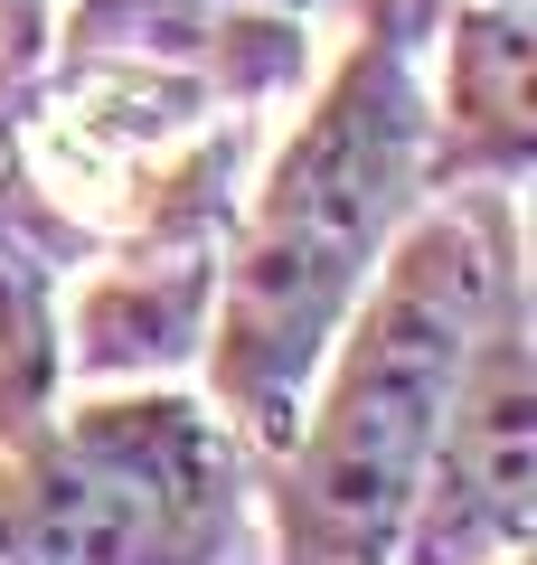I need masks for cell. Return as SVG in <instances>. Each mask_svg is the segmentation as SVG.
<instances>
[{
    "label": "cell",
    "mask_w": 537,
    "mask_h": 565,
    "mask_svg": "<svg viewBox=\"0 0 537 565\" xmlns=\"http://www.w3.org/2000/svg\"><path fill=\"white\" fill-rule=\"evenodd\" d=\"M415 29L397 0L368 10V39L339 57L330 95L312 104L283 161L264 170L236 236V274L218 302V396L245 444L283 452L302 434L312 367L330 359L349 302L424 199V95Z\"/></svg>",
    "instance_id": "obj_1"
},
{
    "label": "cell",
    "mask_w": 537,
    "mask_h": 565,
    "mask_svg": "<svg viewBox=\"0 0 537 565\" xmlns=\"http://www.w3.org/2000/svg\"><path fill=\"white\" fill-rule=\"evenodd\" d=\"M518 282L509 199H481L472 217H424L397 245L378 292H358L339 321L330 386L312 405V434L283 444V565H387L415 509L424 452L443 434L472 340L491 302Z\"/></svg>",
    "instance_id": "obj_2"
},
{
    "label": "cell",
    "mask_w": 537,
    "mask_h": 565,
    "mask_svg": "<svg viewBox=\"0 0 537 565\" xmlns=\"http://www.w3.org/2000/svg\"><path fill=\"white\" fill-rule=\"evenodd\" d=\"M236 519V452L170 396L95 405L66 434H29L0 500V546L29 565H208Z\"/></svg>",
    "instance_id": "obj_3"
},
{
    "label": "cell",
    "mask_w": 537,
    "mask_h": 565,
    "mask_svg": "<svg viewBox=\"0 0 537 565\" xmlns=\"http://www.w3.org/2000/svg\"><path fill=\"white\" fill-rule=\"evenodd\" d=\"M528 527H537V367H528V302L509 282L472 340L453 405H443V434L424 452L397 556L499 565V556H528Z\"/></svg>",
    "instance_id": "obj_4"
},
{
    "label": "cell",
    "mask_w": 537,
    "mask_h": 565,
    "mask_svg": "<svg viewBox=\"0 0 537 565\" xmlns=\"http://www.w3.org/2000/svg\"><path fill=\"white\" fill-rule=\"evenodd\" d=\"M236 161H245V122L227 141H208L151 207V236L95 282L85 302V367L123 377V367H170L199 349V311L227 255V217H236Z\"/></svg>",
    "instance_id": "obj_5"
},
{
    "label": "cell",
    "mask_w": 537,
    "mask_h": 565,
    "mask_svg": "<svg viewBox=\"0 0 537 565\" xmlns=\"http://www.w3.org/2000/svg\"><path fill=\"white\" fill-rule=\"evenodd\" d=\"M528 39H537V10H528V0H453V95H443V151L424 161L434 180L509 189L518 170H528V151H537Z\"/></svg>",
    "instance_id": "obj_6"
},
{
    "label": "cell",
    "mask_w": 537,
    "mask_h": 565,
    "mask_svg": "<svg viewBox=\"0 0 537 565\" xmlns=\"http://www.w3.org/2000/svg\"><path fill=\"white\" fill-rule=\"evenodd\" d=\"M85 255V236L0 161V434L29 444L48 424V396H57V264Z\"/></svg>",
    "instance_id": "obj_7"
},
{
    "label": "cell",
    "mask_w": 537,
    "mask_h": 565,
    "mask_svg": "<svg viewBox=\"0 0 537 565\" xmlns=\"http://www.w3.org/2000/svg\"><path fill=\"white\" fill-rule=\"evenodd\" d=\"M29 104H39V39H0V161H10Z\"/></svg>",
    "instance_id": "obj_8"
},
{
    "label": "cell",
    "mask_w": 537,
    "mask_h": 565,
    "mask_svg": "<svg viewBox=\"0 0 537 565\" xmlns=\"http://www.w3.org/2000/svg\"><path fill=\"white\" fill-rule=\"evenodd\" d=\"M39 10L48 0H0V39H39Z\"/></svg>",
    "instance_id": "obj_9"
},
{
    "label": "cell",
    "mask_w": 537,
    "mask_h": 565,
    "mask_svg": "<svg viewBox=\"0 0 537 565\" xmlns=\"http://www.w3.org/2000/svg\"><path fill=\"white\" fill-rule=\"evenodd\" d=\"M227 10H236V0H227ZM264 10H320V0H264Z\"/></svg>",
    "instance_id": "obj_10"
},
{
    "label": "cell",
    "mask_w": 537,
    "mask_h": 565,
    "mask_svg": "<svg viewBox=\"0 0 537 565\" xmlns=\"http://www.w3.org/2000/svg\"><path fill=\"white\" fill-rule=\"evenodd\" d=\"M499 565H528V556H499Z\"/></svg>",
    "instance_id": "obj_11"
}]
</instances>
